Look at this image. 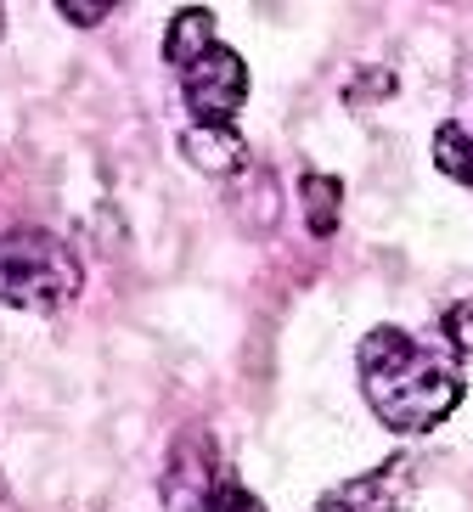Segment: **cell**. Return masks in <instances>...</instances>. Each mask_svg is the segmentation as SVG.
<instances>
[{
	"label": "cell",
	"mask_w": 473,
	"mask_h": 512,
	"mask_svg": "<svg viewBox=\"0 0 473 512\" xmlns=\"http://www.w3.org/2000/svg\"><path fill=\"white\" fill-rule=\"evenodd\" d=\"M361 394L395 434H428L462 406V372L423 349L406 327H372L355 349Z\"/></svg>",
	"instance_id": "cell-1"
},
{
	"label": "cell",
	"mask_w": 473,
	"mask_h": 512,
	"mask_svg": "<svg viewBox=\"0 0 473 512\" xmlns=\"http://www.w3.org/2000/svg\"><path fill=\"white\" fill-rule=\"evenodd\" d=\"M85 282L79 254L57 231L40 226H17L0 231V304L12 310H57L68 304Z\"/></svg>",
	"instance_id": "cell-2"
},
{
	"label": "cell",
	"mask_w": 473,
	"mask_h": 512,
	"mask_svg": "<svg viewBox=\"0 0 473 512\" xmlns=\"http://www.w3.org/2000/svg\"><path fill=\"white\" fill-rule=\"evenodd\" d=\"M181 96L198 113V124H231L237 107L248 102V68L231 46H214L181 74Z\"/></svg>",
	"instance_id": "cell-3"
},
{
	"label": "cell",
	"mask_w": 473,
	"mask_h": 512,
	"mask_svg": "<svg viewBox=\"0 0 473 512\" xmlns=\"http://www.w3.org/2000/svg\"><path fill=\"white\" fill-rule=\"evenodd\" d=\"M412 501H417V462L395 456V462H378L372 473L333 484L316 501V512H412Z\"/></svg>",
	"instance_id": "cell-4"
},
{
	"label": "cell",
	"mask_w": 473,
	"mask_h": 512,
	"mask_svg": "<svg viewBox=\"0 0 473 512\" xmlns=\"http://www.w3.org/2000/svg\"><path fill=\"white\" fill-rule=\"evenodd\" d=\"M220 484V445L209 434H186L169 456V473H164V501L175 512H203V501L214 496Z\"/></svg>",
	"instance_id": "cell-5"
},
{
	"label": "cell",
	"mask_w": 473,
	"mask_h": 512,
	"mask_svg": "<svg viewBox=\"0 0 473 512\" xmlns=\"http://www.w3.org/2000/svg\"><path fill=\"white\" fill-rule=\"evenodd\" d=\"M181 158L203 169L209 181H237L254 169V147H248L231 124H186L181 130Z\"/></svg>",
	"instance_id": "cell-6"
},
{
	"label": "cell",
	"mask_w": 473,
	"mask_h": 512,
	"mask_svg": "<svg viewBox=\"0 0 473 512\" xmlns=\"http://www.w3.org/2000/svg\"><path fill=\"white\" fill-rule=\"evenodd\" d=\"M220 46L214 40V12L209 6H186V12L169 17V29H164V62L169 68H192L198 57H209V51Z\"/></svg>",
	"instance_id": "cell-7"
},
{
	"label": "cell",
	"mask_w": 473,
	"mask_h": 512,
	"mask_svg": "<svg viewBox=\"0 0 473 512\" xmlns=\"http://www.w3.org/2000/svg\"><path fill=\"white\" fill-rule=\"evenodd\" d=\"M299 209H305L310 237H338V214H344V181L327 169H305L299 175Z\"/></svg>",
	"instance_id": "cell-8"
},
{
	"label": "cell",
	"mask_w": 473,
	"mask_h": 512,
	"mask_svg": "<svg viewBox=\"0 0 473 512\" xmlns=\"http://www.w3.org/2000/svg\"><path fill=\"white\" fill-rule=\"evenodd\" d=\"M434 169L451 175V181H462V186H473V130L440 124V130H434Z\"/></svg>",
	"instance_id": "cell-9"
},
{
	"label": "cell",
	"mask_w": 473,
	"mask_h": 512,
	"mask_svg": "<svg viewBox=\"0 0 473 512\" xmlns=\"http://www.w3.org/2000/svg\"><path fill=\"white\" fill-rule=\"evenodd\" d=\"M440 338L451 344L457 361H473V299H457L451 310L440 316Z\"/></svg>",
	"instance_id": "cell-10"
},
{
	"label": "cell",
	"mask_w": 473,
	"mask_h": 512,
	"mask_svg": "<svg viewBox=\"0 0 473 512\" xmlns=\"http://www.w3.org/2000/svg\"><path fill=\"white\" fill-rule=\"evenodd\" d=\"M395 91V74L389 68H361V74L344 85V102H355V107H372V102H383V96Z\"/></svg>",
	"instance_id": "cell-11"
},
{
	"label": "cell",
	"mask_w": 473,
	"mask_h": 512,
	"mask_svg": "<svg viewBox=\"0 0 473 512\" xmlns=\"http://www.w3.org/2000/svg\"><path fill=\"white\" fill-rule=\"evenodd\" d=\"M203 512H265V501L254 490H243L237 479H220L214 484V496L203 501Z\"/></svg>",
	"instance_id": "cell-12"
},
{
	"label": "cell",
	"mask_w": 473,
	"mask_h": 512,
	"mask_svg": "<svg viewBox=\"0 0 473 512\" xmlns=\"http://www.w3.org/2000/svg\"><path fill=\"white\" fill-rule=\"evenodd\" d=\"M57 12L68 23H79V29H96L107 12H119V0H57Z\"/></svg>",
	"instance_id": "cell-13"
}]
</instances>
